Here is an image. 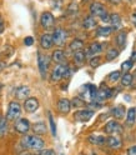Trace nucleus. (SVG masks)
Returning a JSON list of instances; mask_svg holds the SVG:
<instances>
[{
  "label": "nucleus",
  "instance_id": "f257e3e1",
  "mask_svg": "<svg viewBox=\"0 0 136 155\" xmlns=\"http://www.w3.org/2000/svg\"><path fill=\"white\" fill-rule=\"evenodd\" d=\"M21 145L25 149H30V150H41L45 147V141L36 137V135H25V137L21 139Z\"/></svg>",
  "mask_w": 136,
  "mask_h": 155
},
{
  "label": "nucleus",
  "instance_id": "f03ea898",
  "mask_svg": "<svg viewBox=\"0 0 136 155\" xmlns=\"http://www.w3.org/2000/svg\"><path fill=\"white\" fill-rule=\"evenodd\" d=\"M21 115V105L18 101H10L8 106V111H6V120L8 121H15L20 118Z\"/></svg>",
  "mask_w": 136,
  "mask_h": 155
},
{
  "label": "nucleus",
  "instance_id": "7ed1b4c3",
  "mask_svg": "<svg viewBox=\"0 0 136 155\" xmlns=\"http://www.w3.org/2000/svg\"><path fill=\"white\" fill-rule=\"evenodd\" d=\"M70 75V69L66 64H59L55 66V69L51 73V80L53 81H59L64 78H67Z\"/></svg>",
  "mask_w": 136,
  "mask_h": 155
},
{
  "label": "nucleus",
  "instance_id": "20e7f679",
  "mask_svg": "<svg viewBox=\"0 0 136 155\" xmlns=\"http://www.w3.org/2000/svg\"><path fill=\"white\" fill-rule=\"evenodd\" d=\"M40 24L43 26V29L45 30H50L55 25V18L50 12H44L40 16Z\"/></svg>",
  "mask_w": 136,
  "mask_h": 155
},
{
  "label": "nucleus",
  "instance_id": "39448f33",
  "mask_svg": "<svg viewBox=\"0 0 136 155\" xmlns=\"http://www.w3.org/2000/svg\"><path fill=\"white\" fill-rule=\"evenodd\" d=\"M51 36H53V41H54L55 45L63 46L65 44V41H66V39H67V33L64 30V29L57 28V29H55V30H54Z\"/></svg>",
  "mask_w": 136,
  "mask_h": 155
},
{
  "label": "nucleus",
  "instance_id": "423d86ee",
  "mask_svg": "<svg viewBox=\"0 0 136 155\" xmlns=\"http://www.w3.org/2000/svg\"><path fill=\"white\" fill-rule=\"evenodd\" d=\"M14 129L19 134H26L29 130L31 129L30 121H29L28 119H24V118H19L14 124Z\"/></svg>",
  "mask_w": 136,
  "mask_h": 155
},
{
  "label": "nucleus",
  "instance_id": "0eeeda50",
  "mask_svg": "<svg viewBox=\"0 0 136 155\" xmlns=\"http://www.w3.org/2000/svg\"><path fill=\"white\" fill-rule=\"evenodd\" d=\"M49 58L46 55H41L39 53V56H37V65H39V71H40V75L43 79L46 78V71H47V68H49Z\"/></svg>",
  "mask_w": 136,
  "mask_h": 155
},
{
  "label": "nucleus",
  "instance_id": "6e6552de",
  "mask_svg": "<svg viewBox=\"0 0 136 155\" xmlns=\"http://www.w3.org/2000/svg\"><path fill=\"white\" fill-rule=\"evenodd\" d=\"M104 130L106 134H120L122 133V127L116 120H110L105 124Z\"/></svg>",
  "mask_w": 136,
  "mask_h": 155
},
{
  "label": "nucleus",
  "instance_id": "1a4fd4ad",
  "mask_svg": "<svg viewBox=\"0 0 136 155\" xmlns=\"http://www.w3.org/2000/svg\"><path fill=\"white\" fill-rule=\"evenodd\" d=\"M94 116V111L92 110H89V109H83V110H79V111H76L74 114V118L75 120L77 121H89L91 118Z\"/></svg>",
  "mask_w": 136,
  "mask_h": 155
},
{
  "label": "nucleus",
  "instance_id": "9d476101",
  "mask_svg": "<svg viewBox=\"0 0 136 155\" xmlns=\"http://www.w3.org/2000/svg\"><path fill=\"white\" fill-rule=\"evenodd\" d=\"M14 95L16 99H21V100H25L29 98V95H30V88L26 85H20L18 86L14 91Z\"/></svg>",
  "mask_w": 136,
  "mask_h": 155
},
{
  "label": "nucleus",
  "instance_id": "9b49d317",
  "mask_svg": "<svg viewBox=\"0 0 136 155\" xmlns=\"http://www.w3.org/2000/svg\"><path fill=\"white\" fill-rule=\"evenodd\" d=\"M24 109L28 113H35L39 109V100L36 98H28L24 101Z\"/></svg>",
  "mask_w": 136,
  "mask_h": 155
},
{
  "label": "nucleus",
  "instance_id": "f8f14e48",
  "mask_svg": "<svg viewBox=\"0 0 136 155\" xmlns=\"http://www.w3.org/2000/svg\"><path fill=\"white\" fill-rule=\"evenodd\" d=\"M112 96V90L109 89V88H105V86H102V88L98 89V94H96V100L98 103H101L106 99H109Z\"/></svg>",
  "mask_w": 136,
  "mask_h": 155
},
{
  "label": "nucleus",
  "instance_id": "ddd939ff",
  "mask_svg": "<svg viewBox=\"0 0 136 155\" xmlns=\"http://www.w3.org/2000/svg\"><path fill=\"white\" fill-rule=\"evenodd\" d=\"M105 6L99 3V2H94L91 5H90V13L92 16H101L104 13H105Z\"/></svg>",
  "mask_w": 136,
  "mask_h": 155
},
{
  "label": "nucleus",
  "instance_id": "4468645a",
  "mask_svg": "<svg viewBox=\"0 0 136 155\" xmlns=\"http://www.w3.org/2000/svg\"><path fill=\"white\" fill-rule=\"evenodd\" d=\"M53 44H54V41H53L51 34L45 33V34H43V35L40 36V46L43 48V49H45V50L50 49V48L53 46Z\"/></svg>",
  "mask_w": 136,
  "mask_h": 155
},
{
  "label": "nucleus",
  "instance_id": "2eb2a0df",
  "mask_svg": "<svg viewBox=\"0 0 136 155\" xmlns=\"http://www.w3.org/2000/svg\"><path fill=\"white\" fill-rule=\"evenodd\" d=\"M57 110H59L61 114H69L70 109H71V104H70V100H67L65 98L60 99L57 101Z\"/></svg>",
  "mask_w": 136,
  "mask_h": 155
},
{
  "label": "nucleus",
  "instance_id": "dca6fc26",
  "mask_svg": "<svg viewBox=\"0 0 136 155\" xmlns=\"http://www.w3.org/2000/svg\"><path fill=\"white\" fill-rule=\"evenodd\" d=\"M106 144H108L111 149H120L122 147V141L119 137H109L106 139Z\"/></svg>",
  "mask_w": 136,
  "mask_h": 155
},
{
  "label": "nucleus",
  "instance_id": "f3484780",
  "mask_svg": "<svg viewBox=\"0 0 136 155\" xmlns=\"http://www.w3.org/2000/svg\"><path fill=\"white\" fill-rule=\"evenodd\" d=\"M31 129H33V131H34L36 135H44V134H46V131H47L46 124L43 123V121H39V123H35L34 125H31Z\"/></svg>",
  "mask_w": 136,
  "mask_h": 155
},
{
  "label": "nucleus",
  "instance_id": "a211bd4d",
  "mask_svg": "<svg viewBox=\"0 0 136 155\" xmlns=\"http://www.w3.org/2000/svg\"><path fill=\"white\" fill-rule=\"evenodd\" d=\"M87 141L92 145H99V147H101V145H104L106 143V138L102 137V135H89Z\"/></svg>",
  "mask_w": 136,
  "mask_h": 155
},
{
  "label": "nucleus",
  "instance_id": "6ab92c4d",
  "mask_svg": "<svg viewBox=\"0 0 136 155\" xmlns=\"http://www.w3.org/2000/svg\"><path fill=\"white\" fill-rule=\"evenodd\" d=\"M51 59L56 64H64V61H65V53L61 49H56V50H54V53L51 55Z\"/></svg>",
  "mask_w": 136,
  "mask_h": 155
},
{
  "label": "nucleus",
  "instance_id": "aec40b11",
  "mask_svg": "<svg viewBox=\"0 0 136 155\" xmlns=\"http://www.w3.org/2000/svg\"><path fill=\"white\" fill-rule=\"evenodd\" d=\"M135 121H136V109L135 108H131V109L128 110L125 123H126L128 127H132V125L135 124Z\"/></svg>",
  "mask_w": 136,
  "mask_h": 155
},
{
  "label": "nucleus",
  "instance_id": "412c9836",
  "mask_svg": "<svg viewBox=\"0 0 136 155\" xmlns=\"http://www.w3.org/2000/svg\"><path fill=\"white\" fill-rule=\"evenodd\" d=\"M109 21L112 25V30H119V29H121V18L119 14H111Z\"/></svg>",
  "mask_w": 136,
  "mask_h": 155
},
{
  "label": "nucleus",
  "instance_id": "4be33fe9",
  "mask_svg": "<svg viewBox=\"0 0 136 155\" xmlns=\"http://www.w3.org/2000/svg\"><path fill=\"white\" fill-rule=\"evenodd\" d=\"M102 49H104L102 44H100V43H92V44L89 46L87 54H89V55H98V54H100V53L102 51Z\"/></svg>",
  "mask_w": 136,
  "mask_h": 155
},
{
  "label": "nucleus",
  "instance_id": "5701e85b",
  "mask_svg": "<svg viewBox=\"0 0 136 155\" xmlns=\"http://www.w3.org/2000/svg\"><path fill=\"white\" fill-rule=\"evenodd\" d=\"M125 113H126V109H125V106H122V105H118V106H115V108L112 109V116L115 119L125 118Z\"/></svg>",
  "mask_w": 136,
  "mask_h": 155
},
{
  "label": "nucleus",
  "instance_id": "b1692460",
  "mask_svg": "<svg viewBox=\"0 0 136 155\" xmlns=\"http://www.w3.org/2000/svg\"><path fill=\"white\" fill-rule=\"evenodd\" d=\"M95 26H96V20H95V18L92 15H89V16H86L84 19V21H83V28L84 29L90 30V29H92Z\"/></svg>",
  "mask_w": 136,
  "mask_h": 155
},
{
  "label": "nucleus",
  "instance_id": "393cba45",
  "mask_svg": "<svg viewBox=\"0 0 136 155\" xmlns=\"http://www.w3.org/2000/svg\"><path fill=\"white\" fill-rule=\"evenodd\" d=\"M126 31L125 30H121L119 31V34L116 35V44H118V46L120 48V49H124L125 48V44H126Z\"/></svg>",
  "mask_w": 136,
  "mask_h": 155
},
{
  "label": "nucleus",
  "instance_id": "a878e982",
  "mask_svg": "<svg viewBox=\"0 0 136 155\" xmlns=\"http://www.w3.org/2000/svg\"><path fill=\"white\" fill-rule=\"evenodd\" d=\"M111 33H112V28H110V26H99L96 29V35L100 38H106Z\"/></svg>",
  "mask_w": 136,
  "mask_h": 155
},
{
  "label": "nucleus",
  "instance_id": "bb28decb",
  "mask_svg": "<svg viewBox=\"0 0 136 155\" xmlns=\"http://www.w3.org/2000/svg\"><path fill=\"white\" fill-rule=\"evenodd\" d=\"M83 48H84V41L80 40V39H74V40L70 43L69 45V49L71 51H79V50H83Z\"/></svg>",
  "mask_w": 136,
  "mask_h": 155
},
{
  "label": "nucleus",
  "instance_id": "cd10ccee",
  "mask_svg": "<svg viewBox=\"0 0 136 155\" xmlns=\"http://www.w3.org/2000/svg\"><path fill=\"white\" fill-rule=\"evenodd\" d=\"M86 60V53L83 51V50H79V51H75L74 53V61L77 64V65H83Z\"/></svg>",
  "mask_w": 136,
  "mask_h": 155
},
{
  "label": "nucleus",
  "instance_id": "c85d7f7f",
  "mask_svg": "<svg viewBox=\"0 0 136 155\" xmlns=\"http://www.w3.org/2000/svg\"><path fill=\"white\" fill-rule=\"evenodd\" d=\"M132 80H134V76L129 73H125L121 78H120V81H121V85L122 86H130L132 84Z\"/></svg>",
  "mask_w": 136,
  "mask_h": 155
},
{
  "label": "nucleus",
  "instance_id": "c756f323",
  "mask_svg": "<svg viewBox=\"0 0 136 155\" xmlns=\"http://www.w3.org/2000/svg\"><path fill=\"white\" fill-rule=\"evenodd\" d=\"M70 104H71V108H83V106L86 105L85 100L83 98H80V96H75V98L70 101Z\"/></svg>",
  "mask_w": 136,
  "mask_h": 155
},
{
  "label": "nucleus",
  "instance_id": "7c9ffc66",
  "mask_svg": "<svg viewBox=\"0 0 136 155\" xmlns=\"http://www.w3.org/2000/svg\"><path fill=\"white\" fill-rule=\"evenodd\" d=\"M8 131V120L6 118H0V137H4Z\"/></svg>",
  "mask_w": 136,
  "mask_h": 155
},
{
  "label": "nucleus",
  "instance_id": "2f4dec72",
  "mask_svg": "<svg viewBox=\"0 0 136 155\" xmlns=\"http://www.w3.org/2000/svg\"><path fill=\"white\" fill-rule=\"evenodd\" d=\"M118 56H119V50H116L115 48H112V49H110L108 51V54H106V59H108L109 61H111V60L116 59Z\"/></svg>",
  "mask_w": 136,
  "mask_h": 155
},
{
  "label": "nucleus",
  "instance_id": "473e14b6",
  "mask_svg": "<svg viewBox=\"0 0 136 155\" xmlns=\"http://www.w3.org/2000/svg\"><path fill=\"white\" fill-rule=\"evenodd\" d=\"M132 65H134V63H132L131 60H126V61H124V63L121 64V70H122L124 73H129V71L131 70Z\"/></svg>",
  "mask_w": 136,
  "mask_h": 155
},
{
  "label": "nucleus",
  "instance_id": "72a5a7b5",
  "mask_svg": "<svg viewBox=\"0 0 136 155\" xmlns=\"http://www.w3.org/2000/svg\"><path fill=\"white\" fill-rule=\"evenodd\" d=\"M36 155H56V153L53 149H41L36 151Z\"/></svg>",
  "mask_w": 136,
  "mask_h": 155
},
{
  "label": "nucleus",
  "instance_id": "f704fd0d",
  "mask_svg": "<svg viewBox=\"0 0 136 155\" xmlns=\"http://www.w3.org/2000/svg\"><path fill=\"white\" fill-rule=\"evenodd\" d=\"M49 123H50V128H51V133L54 137H56V125H55V121H54V118L51 113H49Z\"/></svg>",
  "mask_w": 136,
  "mask_h": 155
},
{
  "label": "nucleus",
  "instance_id": "c9c22d12",
  "mask_svg": "<svg viewBox=\"0 0 136 155\" xmlns=\"http://www.w3.org/2000/svg\"><path fill=\"white\" fill-rule=\"evenodd\" d=\"M120 78H121V73H120V71H112V73L109 75V80L114 83V81H118Z\"/></svg>",
  "mask_w": 136,
  "mask_h": 155
},
{
  "label": "nucleus",
  "instance_id": "e433bc0d",
  "mask_svg": "<svg viewBox=\"0 0 136 155\" xmlns=\"http://www.w3.org/2000/svg\"><path fill=\"white\" fill-rule=\"evenodd\" d=\"M49 3L53 9H60L63 6V0H49Z\"/></svg>",
  "mask_w": 136,
  "mask_h": 155
},
{
  "label": "nucleus",
  "instance_id": "4c0bfd02",
  "mask_svg": "<svg viewBox=\"0 0 136 155\" xmlns=\"http://www.w3.org/2000/svg\"><path fill=\"white\" fill-rule=\"evenodd\" d=\"M101 63V59H100V56H94L92 59L90 60V66L91 68H98Z\"/></svg>",
  "mask_w": 136,
  "mask_h": 155
},
{
  "label": "nucleus",
  "instance_id": "58836bf2",
  "mask_svg": "<svg viewBox=\"0 0 136 155\" xmlns=\"http://www.w3.org/2000/svg\"><path fill=\"white\" fill-rule=\"evenodd\" d=\"M89 106H90V109L94 111V109H95V110H98V109L101 108L102 105H101V103H98V101H91V103L89 104Z\"/></svg>",
  "mask_w": 136,
  "mask_h": 155
},
{
  "label": "nucleus",
  "instance_id": "ea45409f",
  "mask_svg": "<svg viewBox=\"0 0 136 155\" xmlns=\"http://www.w3.org/2000/svg\"><path fill=\"white\" fill-rule=\"evenodd\" d=\"M24 44H25L26 46H31V45L34 44V38H33V36H26V38L24 39Z\"/></svg>",
  "mask_w": 136,
  "mask_h": 155
},
{
  "label": "nucleus",
  "instance_id": "a19ab883",
  "mask_svg": "<svg viewBox=\"0 0 136 155\" xmlns=\"http://www.w3.org/2000/svg\"><path fill=\"white\" fill-rule=\"evenodd\" d=\"M100 19H101L102 21H105V23H106V21H109V20H110V15L108 14V12H105V13L100 16Z\"/></svg>",
  "mask_w": 136,
  "mask_h": 155
},
{
  "label": "nucleus",
  "instance_id": "79ce46f5",
  "mask_svg": "<svg viewBox=\"0 0 136 155\" xmlns=\"http://www.w3.org/2000/svg\"><path fill=\"white\" fill-rule=\"evenodd\" d=\"M128 155H136V145H134L128 150Z\"/></svg>",
  "mask_w": 136,
  "mask_h": 155
},
{
  "label": "nucleus",
  "instance_id": "37998d69",
  "mask_svg": "<svg viewBox=\"0 0 136 155\" xmlns=\"http://www.w3.org/2000/svg\"><path fill=\"white\" fill-rule=\"evenodd\" d=\"M4 29H5V26H4V21H3L2 16H0V34H2V33L4 31Z\"/></svg>",
  "mask_w": 136,
  "mask_h": 155
},
{
  "label": "nucleus",
  "instance_id": "c03bdc74",
  "mask_svg": "<svg viewBox=\"0 0 136 155\" xmlns=\"http://www.w3.org/2000/svg\"><path fill=\"white\" fill-rule=\"evenodd\" d=\"M5 66H6V64H5V61H3V60H0V73H2L4 69H5Z\"/></svg>",
  "mask_w": 136,
  "mask_h": 155
},
{
  "label": "nucleus",
  "instance_id": "a18cd8bd",
  "mask_svg": "<svg viewBox=\"0 0 136 155\" xmlns=\"http://www.w3.org/2000/svg\"><path fill=\"white\" fill-rule=\"evenodd\" d=\"M108 2H110L111 4H119V3L121 2V0H108Z\"/></svg>",
  "mask_w": 136,
  "mask_h": 155
},
{
  "label": "nucleus",
  "instance_id": "49530a36",
  "mask_svg": "<svg viewBox=\"0 0 136 155\" xmlns=\"http://www.w3.org/2000/svg\"><path fill=\"white\" fill-rule=\"evenodd\" d=\"M130 60H131L132 63H134V61H136V51L132 54V56H131V59H130Z\"/></svg>",
  "mask_w": 136,
  "mask_h": 155
},
{
  "label": "nucleus",
  "instance_id": "de8ad7c7",
  "mask_svg": "<svg viewBox=\"0 0 136 155\" xmlns=\"http://www.w3.org/2000/svg\"><path fill=\"white\" fill-rule=\"evenodd\" d=\"M132 19H134V21H135V24H136V13L132 14Z\"/></svg>",
  "mask_w": 136,
  "mask_h": 155
},
{
  "label": "nucleus",
  "instance_id": "09e8293b",
  "mask_svg": "<svg viewBox=\"0 0 136 155\" xmlns=\"http://www.w3.org/2000/svg\"><path fill=\"white\" fill-rule=\"evenodd\" d=\"M2 89H3V85H0V91H2Z\"/></svg>",
  "mask_w": 136,
  "mask_h": 155
},
{
  "label": "nucleus",
  "instance_id": "8fccbe9b",
  "mask_svg": "<svg viewBox=\"0 0 136 155\" xmlns=\"http://www.w3.org/2000/svg\"><path fill=\"white\" fill-rule=\"evenodd\" d=\"M84 2H85V3H86V2H89V0H84Z\"/></svg>",
  "mask_w": 136,
  "mask_h": 155
},
{
  "label": "nucleus",
  "instance_id": "3c124183",
  "mask_svg": "<svg viewBox=\"0 0 136 155\" xmlns=\"http://www.w3.org/2000/svg\"><path fill=\"white\" fill-rule=\"evenodd\" d=\"M23 155H30V154H23Z\"/></svg>",
  "mask_w": 136,
  "mask_h": 155
}]
</instances>
